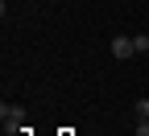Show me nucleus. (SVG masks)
I'll return each mask as SVG.
<instances>
[{
	"mask_svg": "<svg viewBox=\"0 0 149 136\" xmlns=\"http://www.w3.org/2000/svg\"><path fill=\"white\" fill-rule=\"evenodd\" d=\"M0 120H4V132H25V107L4 103L0 107Z\"/></svg>",
	"mask_w": 149,
	"mask_h": 136,
	"instance_id": "1",
	"label": "nucleus"
},
{
	"mask_svg": "<svg viewBox=\"0 0 149 136\" xmlns=\"http://www.w3.org/2000/svg\"><path fill=\"white\" fill-rule=\"evenodd\" d=\"M133 54H137V37H128V33H116V37H112V58L124 62V58H133Z\"/></svg>",
	"mask_w": 149,
	"mask_h": 136,
	"instance_id": "2",
	"label": "nucleus"
},
{
	"mask_svg": "<svg viewBox=\"0 0 149 136\" xmlns=\"http://www.w3.org/2000/svg\"><path fill=\"white\" fill-rule=\"evenodd\" d=\"M137 37V54H149V33H133Z\"/></svg>",
	"mask_w": 149,
	"mask_h": 136,
	"instance_id": "3",
	"label": "nucleus"
},
{
	"mask_svg": "<svg viewBox=\"0 0 149 136\" xmlns=\"http://www.w3.org/2000/svg\"><path fill=\"white\" fill-rule=\"evenodd\" d=\"M137 115H141V120H149V99H137Z\"/></svg>",
	"mask_w": 149,
	"mask_h": 136,
	"instance_id": "4",
	"label": "nucleus"
}]
</instances>
